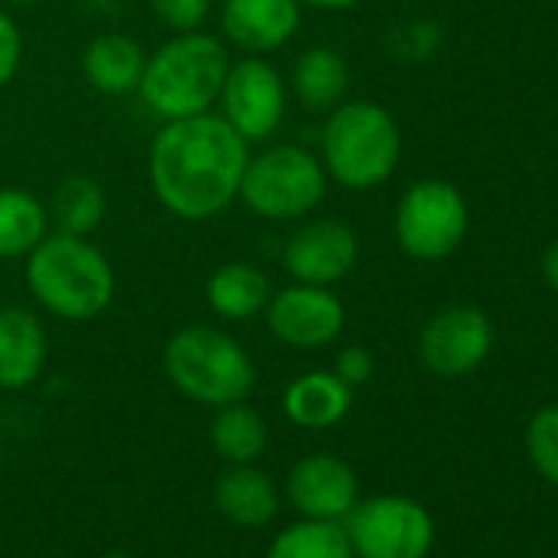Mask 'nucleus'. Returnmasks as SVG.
Segmentation results:
<instances>
[{"label": "nucleus", "instance_id": "obj_1", "mask_svg": "<svg viewBox=\"0 0 558 558\" xmlns=\"http://www.w3.org/2000/svg\"><path fill=\"white\" fill-rule=\"evenodd\" d=\"M246 158L250 145L217 112L171 119L148 145V184L171 217L204 223L236 201Z\"/></svg>", "mask_w": 558, "mask_h": 558}, {"label": "nucleus", "instance_id": "obj_2", "mask_svg": "<svg viewBox=\"0 0 558 558\" xmlns=\"http://www.w3.org/2000/svg\"><path fill=\"white\" fill-rule=\"evenodd\" d=\"M27 290L57 319H99L116 300V269L89 236L50 230L27 256Z\"/></svg>", "mask_w": 558, "mask_h": 558}, {"label": "nucleus", "instance_id": "obj_3", "mask_svg": "<svg viewBox=\"0 0 558 558\" xmlns=\"http://www.w3.org/2000/svg\"><path fill=\"white\" fill-rule=\"evenodd\" d=\"M227 70L230 47L220 37L207 31L171 34V40L148 53L138 96L161 122L204 116L214 112Z\"/></svg>", "mask_w": 558, "mask_h": 558}, {"label": "nucleus", "instance_id": "obj_4", "mask_svg": "<svg viewBox=\"0 0 558 558\" xmlns=\"http://www.w3.org/2000/svg\"><path fill=\"white\" fill-rule=\"evenodd\" d=\"M323 168L345 191H372L385 184L401 161V129L395 116L372 99H345L326 116Z\"/></svg>", "mask_w": 558, "mask_h": 558}, {"label": "nucleus", "instance_id": "obj_5", "mask_svg": "<svg viewBox=\"0 0 558 558\" xmlns=\"http://www.w3.org/2000/svg\"><path fill=\"white\" fill-rule=\"evenodd\" d=\"M168 381L194 404L223 408L246 401L256 385V365L250 352L223 329L184 326L165 345Z\"/></svg>", "mask_w": 558, "mask_h": 558}, {"label": "nucleus", "instance_id": "obj_6", "mask_svg": "<svg viewBox=\"0 0 558 558\" xmlns=\"http://www.w3.org/2000/svg\"><path fill=\"white\" fill-rule=\"evenodd\" d=\"M326 191L329 174L319 155L303 145H266L256 155L250 151L236 201H243L253 217L290 223L316 214Z\"/></svg>", "mask_w": 558, "mask_h": 558}, {"label": "nucleus", "instance_id": "obj_7", "mask_svg": "<svg viewBox=\"0 0 558 558\" xmlns=\"http://www.w3.org/2000/svg\"><path fill=\"white\" fill-rule=\"evenodd\" d=\"M470 230V204L453 181L424 178L411 184L395 207V240L421 263L447 259Z\"/></svg>", "mask_w": 558, "mask_h": 558}, {"label": "nucleus", "instance_id": "obj_8", "mask_svg": "<svg viewBox=\"0 0 558 558\" xmlns=\"http://www.w3.org/2000/svg\"><path fill=\"white\" fill-rule=\"evenodd\" d=\"M220 119L246 142L259 145L269 142L279 125L287 122L290 109V86L266 57H240L230 60L227 80L217 96Z\"/></svg>", "mask_w": 558, "mask_h": 558}, {"label": "nucleus", "instance_id": "obj_9", "mask_svg": "<svg viewBox=\"0 0 558 558\" xmlns=\"http://www.w3.org/2000/svg\"><path fill=\"white\" fill-rule=\"evenodd\" d=\"M342 525L355 558H427L434 548V519L408 496L359 499Z\"/></svg>", "mask_w": 558, "mask_h": 558}, {"label": "nucleus", "instance_id": "obj_10", "mask_svg": "<svg viewBox=\"0 0 558 558\" xmlns=\"http://www.w3.org/2000/svg\"><path fill=\"white\" fill-rule=\"evenodd\" d=\"M263 316L272 339L296 352L326 349L345 329V303L332 293V287L290 283L272 290Z\"/></svg>", "mask_w": 558, "mask_h": 558}, {"label": "nucleus", "instance_id": "obj_11", "mask_svg": "<svg viewBox=\"0 0 558 558\" xmlns=\"http://www.w3.org/2000/svg\"><path fill=\"white\" fill-rule=\"evenodd\" d=\"M279 259L293 283L336 287L359 263V233L336 217L306 220L287 236Z\"/></svg>", "mask_w": 558, "mask_h": 558}, {"label": "nucleus", "instance_id": "obj_12", "mask_svg": "<svg viewBox=\"0 0 558 558\" xmlns=\"http://www.w3.org/2000/svg\"><path fill=\"white\" fill-rule=\"evenodd\" d=\"M421 362L440 378L476 372L493 352V323L476 306H447L421 332Z\"/></svg>", "mask_w": 558, "mask_h": 558}, {"label": "nucleus", "instance_id": "obj_13", "mask_svg": "<svg viewBox=\"0 0 558 558\" xmlns=\"http://www.w3.org/2000/svg\"><path fill=\"white\" fill-rule=\"evenodd\" d=\"M287 499L303 519L345 522L359 502V476L336 453H310L287 476Z\"/></svg>", "mask_w": 558, "mask_h": 558}, {"label": "nucleus", "instance_id": "obj_14", "mask_svg": "<svg viewBox=\"0 0 558 558\" xmlns=\"http://www.w3.org/2000/svg\"><path fill=\"white\" fill-rule=\"evenodd\" d=\"M303 24L300 0H223L220 40L243 57L283 50Z\"/></svg>", "mask_w": 558, "mask_h": 558}, {"label": "nucleus", "instance_id": "obj_15", "mask_svg": "<svg viewBox=\"0 0 558 558\" xmlns=\"http://www.w3.org/2000/svg\"><path fill=\"white\" fill-rule=\"evenodd\" d=\"M50 342L40 316L27 306L0 310V388L24 391L47 368Z\"/></svg>", "mask_w": 558, "mask_h": 558}, {"label": "nucleus", "instance_id": "obj_16", "mask_svg": "<svg viewBox=\"0 0 558 558\" xmlns=\"http://www.w3.org/2000/svg\"><path fill=\"white\" fill-rule=\"evenodd\" d=\"M217 512L240 529H259L279 512V486L253 463H230L214 483Z\"/></svg>", "mask_w": 558, "mask_h": 558}, {"label": "nucleus", "instance_id": "obj_17", "mask_svg": "<svg viewBox=\"0 0 558 558\" xmlns=\"http://www.w3.org/2000/svg\"><path fill=\"white\" fill-rule=\"evenodd\" d=\"M269 296H272V283L266 269L250 259L220 263L204 283V300L210 313L227 323H250L263 316Z\"/></svg>", "mask_w": 558, "mask_h": 558}, {"label": "nucleus", "instance_id": "obj_18", "mask_svg": "<svg viewBox=\"0 0 558 558\" xmlns=\"http://www.w3.org/2000/svg\"><path fill=\"white\" fill-rule=\"evenodd\" d=\"M145 60H148V53L135 37L106 31L86 44L83 76L102 96H129V93H138Z\"/></svg>", "mask_w": 558, "mask_h": 558}, {"label": "nucleus", "instance_id": "obj_19", "mask_svg": "<svg viewBox=\"0 0 558 558\" xmlns=\"http://www.w3.org/2000/svg\"><path fill=\"white\" fill-rule=\"evenodd\" d=\"M290 96L313 116H329L349 99L352 73L345 57L336 47H310L296 57L287 80Z\"/></svg>", "mask_w": 558, "mask_h": 558}, {"label": "nucleus", "instance_id": "obj_20", "mask_svg": "<svg viewBox=\"0 0 558 558\" xmlns=\"http://www.w3.org/2000/svg\"><path fill=\"white\" fill-rule=\"evenodd\" d=\"M352 411V388L336 372H306L283 391V414L303 430H329Z\"/></svg>", "mask_w": 558, "mask_h": 558}, {"label": "nucleus", "instance_id": "obj_21", "mask_svg": "<svg viewBox=\"0 0 558 558\" xmlns=\"http://www.w3.org/2000/svg\"><path fill=\"white\" fill-rule=\"evenodd\" d=\"M47 214L50 230L70 236H93L109 214V194L102 181H96L93 174H70L53 187Z\"/></svg>", "mask_w": 558, "mask_h": 558}, {"label": "nucleus", "instance_id": "obj_22", "mask_svg": "<svg viewBox=\"0 0 558 558\" xmlns=\"http://www.w3.org/2000/svg\"><path fill=\"white\" fill-rule=\"evenodd\" d=\"M50 233L47 204L24 187H0V259H24Z\"/></svg>", "mask_w": 558, "mask_h": 558}, {"label": "nucleus", "instance_id": "obj_23", "mask_svg": "<svg viewBox=\"0 0 558 558\" xmlns=\"http://www.w3.org/2000/svg\"><path fill=\"white\" fill-rule=\"evenodd\" d=\"M269 427L256 408L246 401H233L217 408L210 421V447L227 463H256L266 453Z\"/></svg>", "mask_w": 558, "mask_h": 558}, {"label": "nucleus", "instance_id": "obj_24", "mask_svg": "<svg viewBox=\"0 0 558 558\" xmlns=\"http://www.w3.org/2000/svg\"><path fill=\"white\" fill-rule=\"evenodd\" d=\"M266 558H355V551L342 522L300 519L269 542Z\"/></svg>", "mask_w": 558, "mask_h": 558}, {"label": "nucleus", "instance_id": "obj_25", "mask_svg": "<svg viewBox=\"0 0 558 558\" xmlns=\"http://www.w3.org/2000/svg\"><path fill=\"white\" fill-rule=\"evenodd\" d=\"M525 453L538 476L558 486V404H545L529 417Z\"/></svg>", "mask_w": 558, "mask_h": 558}, {"label": "nucleus", "instance_id": "obj_26", "mask_svg": "<svg viewBox=\"0 0 558 558\" xmlns=\"http://www.w3.org/2000/svg\"><path fill=\"white\" fill-rule=\"evenodd\" d=\"M148 4L155 21L171 34L204 31L214 14V0H148Z\"/></svg>", "mask_w": 558, "mask_h": 558}, {"label": "nucleus", "instance_id": "obj_27", "mask_svg": "<svg viewBox=\"0 0 558 558\" xmlns=\"http://www.w3.org/2000/svg\"><path fill=\"white\" fill-rule=\"evenodd\" d=\"M24 63V34L17 21L0 8V89H8Z\"/></svg>", "mask_w": 558, "mask_h": 558}, {"label": "nucleus", "instance_id": "obj_28", "mask_svg": "<svg viewBox=\"0 0 558 558\" xmlns=\"http://www.w3.org/2000/svg\"><path fill=\"white\" fill-rule=\"evenodd\" d=\"M332 372L355 391V388H362V385L372 381V375H375V355L365 345H345V349H339Z\"/></svg>", "mask_w": 558, "mask_h": 558}, {"label": "nucleus", "instance_id": "obj_29", "mask_svg": "<svg viewBox=\"0 0 558 558\" xmlns=\"http://www.w3.org/2000/svg\"><path fill=\"white\" fill-rule=\"evenodd\" d=\"M542 276H545V283L558 293V240H551L548 250L542 253Z\"/></svg>", "mask_w": 558, "mask_h": 558}, {"label": "nucleus", "instance_id": "obj_30", "mask_svg": "<svg viewBox=\"0 0 558 558\" xmlns=\"http://www.w3.org/2000/svg\"><path fill=\"white\" fill-rule=\"evenodd\" d=\"M359 4L362 0H300V8H313V11H326V14H342Z\"/></svg>", "mask_w": 558, "mask_h": 558}, {"label": "nucleus", "instance_id": "obj_31", "mask_svg": "<svg viewBox=\"0 0 558 558\" xmlns=\"http://www.w3.org/2000/svg\"><path fill=\"white\" fill-rule=\"evenodd\" d=\"M0 4H11V8H34V4H47V0H0Z\"/></svg>", "mask_w": 558, "mask_h": 558}, {"label": "nucleus", "instance_id": "obj_32", "mask_svg": "<svg viewBox=\"0 0 558 558\" xmlns=\"http://www.w3.org/2000/svg\"><path fill=\"white\" fill-rule=\"evenodd\" d=\"M102 558H132V555H125V551H109V555H102Z\"/></svg>", "mask_w": 558, "mask_h": 558}, {"label": "nucleus", "instance_id": "obj_33", "mask_svg": "<svg viewBox=\"0 0 558 558\" xmlns=\"http://www.w3.org/2000/svg\"><path fill=\"white\" fill-rule=\"evenodd\" d=\"M0 466H4V447H0Z\"/></svg>", "mask_w": 558, "mask_h": 558}]
</instances>
